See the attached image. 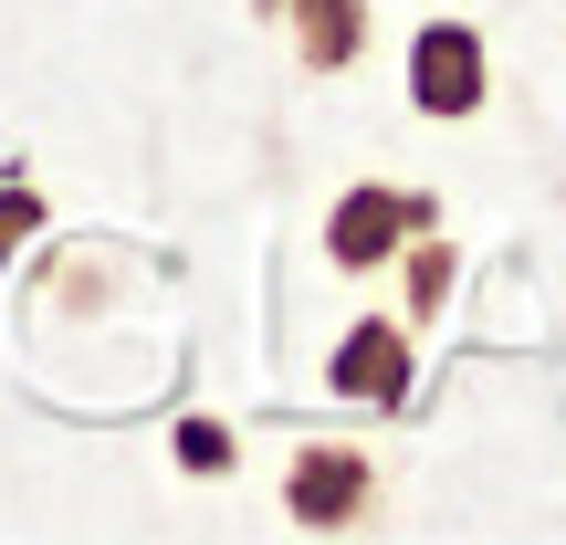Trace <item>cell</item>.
I'll use <instances>...</instances> for the list:
<instances>
[{
  "label": "cell",
  "mask_w": 566,
  "mask_h": 545,
  "mask_svg": "<svg viewBox=\"0 0 566 545\" xmlns=\"http://www.w3.org/2000/svg\"><path fill=\"white\" fill-rule=\"evenodd\" d=\"M273 11H294V32H304V63H315V74L357 63V42H367V0H273Z\"/></svg>",
  "instance_id": "5b68a950"
},
{
  "label": "cell",
  "mask_w": 566,
  "mask_h": 545,
  "mask_svg": "<svg viewBox=\"0 0 566 545\" xmlns=\"http://www.w3.org/2000/svg\"><path fill=\"white\" fill-rule=\"evenodd\" d=\"M32 231H42V200H32V189H0V263H11Z\"/></svg>",
  "instance_id": "52a82bcc"
},
{
  "label": "cell",
  "mask_w": 566,
  "mask_h": 545,
  "mask_svg": "<svg viewBox=\"0 0 566 545\" xmlns=\"http://www.w3.org/2000/svg\"><path fill=\"white\" fill-rule=\"evenodd\" d=\"M179 462H189V472H221V462H231V430H221V420H179Z\"/></svg>",
  "instance_id": "8992f818"
},
{
  "label": "cell",
  "mask_w": 566,
  "mask_h": 545,
  "mask_svg": "<svg viewBox=\"0 0 566 545\" xmlns=\"http://www.w3.org/2000/svg\"><path fill=\"white\" fill-rule=\"evenodd\" d=\"M283 504H294V525H315V535L357 525V514H367V462H357V451H304L294 483H283Z\"/></svg>",
  "instance_id": "3957f363"
},
{
  "label": "cell",
  "mask_w": 566,
  "mask_h": 545,
  "mask_svg": "<svg viewBox=\"0 0 566 545\" xmlns=\"http://www.w3.org/2000/svg\"><path fill=\"white\" fill-rule=\"evenodd\" d=\"M409 95H420L430 116H472V105H483V42H472L462 21H430V32L409 42Z\"/></svg>",
  "instance_id": "6da1fadb"
},
{
  "label": "cell",
  "mask_w": 566,
  "mask_h": 545,
  "mask_svg": "<svg viewBox=\"0 0 566 545\" xmlns=\"http://www.w3.org/2000/svg\"><path fill=\"white\" fill-rule=\"evenodd\" d=\"M430 200H399V189H357V200H336V221H325V252H336L346 273L357 263H388L399 252V231H420Z\"/></svg>",
  "instance_id": "7a4b0ae2"
},
{
  "label": "cell",
  "mask_w": 566,
  "mask_h": 545,
  "mask_svg": "<svg viewBox=\"0 0 566 545\" xmlns=\"http://www.w3.org/2000/svg\"><path fill=\"white\" fill-rule=\"evenodd\" d=\"M441 294H451V252L430 242L420 263H409V304H420V315H430V304H441Z\"/></svg>",
  "instance_id": "ba28073f"
},
{
  "label": "cell",
  "mask_w": 566,
  "mask_h": 545,
  "mask_svg": "<svg viewBox=\"0 0 566 545\" xmlns=\"http://www.w3.org/2000/svg\"><path fill=\"white\" fill-rule=\"evenodd\" d=\"M325 378H336L346 399H367V409H399L409 399V336H399V325H357Z\"/></svg>",
  "instance_id": "277c9868"
}]
</instances>
